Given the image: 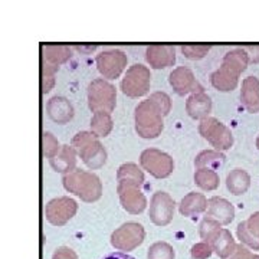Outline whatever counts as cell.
<instances>
[{
  "label": "cell",
  "mask_w": 259,
  "mask_h": 259,
  "mask_svg": "<svg viewBox=\"0 0 259 259\" xmlns=\"http://www.w3.org/2000/svg\"><path fill=\"white\" fill-rule=\"evenodd\" d=\"M210 246H212L213 252H214L219 258L228 259L232 253L235 252L238 245H236V242L233 239L231 232L222 228L221 232L216 235V238L212 241Z\"/></svg>",
  "instance_id": "cb8c5ba5"
},
{
  "label": "cell",
  "mask_w": 259,
  "mask_h": 259,
  "mask_svg": "<svg viewBox=\"0 0 259 259\" xmlns=\"http://www.w3.org/2000/svg\"><path fill=\"white\" fill-rule=\"evenodd\" d=\"M175 209H176V203L173 197L166 192L158 190L153 194L150 200V210H148L150 221L156 226H167L175 218Z\"/></svg>",
  "instance_id": "7c38bea8"
},
{
  "label": "cell",
  "mask_w": 259,
  "mask_h": 259,
  "mask_svg": "<svg viewBox=\"0 0 259 259\" xmlns=\"http://www.w3.org/2000/svg\"><path fill=\"white\" fill-rule=\"evenodd\" d=\"M146 61L154 69H164L176 62V48L173 45H150L146 49Z\"/></svg>",
  "instance_id": "9a60e30c"
},
{
  "label": "cell",
  "mask_w": 259,
  "mask_h": 259,
  "mask_svg": "<svg viewBox=\"0 0 259 259\" xmlns=\"http://www.w3.org/2000/svg\"><path fill=\"white\" fill-rule=\"evenodd\" d=\"M256 148L259 150V136H258V139H256Z\"/></svg>",
  "instance_id": "60d3db41"
},
{
  "label": "cell",
  "mask_w": 259,
  "mask_h": 259,
  "mask_svg": "<svg viewBox=\"0 0 259 259\" xmlns=\"http://www.w3.org/2000/svg\"><path fill=\"white\" fill-rule=\"evenodd\" d=\"M199 134L207 140V143L212 146L216 151H225L233 146V136L232 131L222 121L213 117H207L199 124Z\"/></svg>",
  "instance_id": "52a82bcc"
},
{
  "label": "cell",
  "mask_w": 259,
  "mask_h": 259,
  "mask_svg": "<svg viewBox=\"0 0 259 259\" xmlns=\"http://www.w3.org/2000/svg\"><path fill=\"white\" fill-rule=\"evenodd\" d=\"M62 183L66 192L78 196L82 202L93 203L101 199L102 183L100 177L94 173L75 168L74 171L64 175Z\"/></svg>",
  "instance_id": "7a4b0ae2"
},
{
  "label": "cell",
  "mask_w": 259,
  "mask_h": 259,
  "mask_svg": "<svg viewBox=\"0 0 259 259\" xmlns=\"http://www.w3.org/2000/svg\"><path fill=\"white\" fill-rule=\"evenodd\" d=\"M61 148H62V146H59V141L56 140V137L52 133L45 131L42 134V153H44L45 157L49 158V160L54 158L59 154Z\"/></svg>",
  "instance_id": "1f68e13d"
},
{
  "label": "cell",
  "mask_w": 259,
  "mask_h": 259,
  "mask_svg": "<svg viewBox=\"0 0 259 259\" xmlns=\"http://www.w3.org/2000/svg\"><path fill=\"white\" fill-rule=\"evenodd\" d=\"M241 102L243 108L250 114L259 112V79L256 76H248L243 79Z\"/></svg>",
  "instance_id": "44dd1931"
},
{
  "label": "cell",
  "mask_w": 259,
  "mask_h": 259,
  "mask_svg": "<svg viewBox=\"0 0 259 259\" xmlns=\"http://www.w3.org/2000/svg\"><path fill=\"white\" fill-rule=\"evenodd\" d=\"M238 239L250 249L259 250V212L252 213L248 221H243L236 228Z\"/></svg>",
  "instance_id": "2e32d148"
},
{
  "label": "cell",
  "mask_w": 259,
  "mask_h": 259,
  "mask_svg": "<svg viewBox=\"0 0 259 259\" xmlns=\"http://www.w3.org/2000/svg\"><path fill=\"white\" fill-rule=\"evenodd\" d=\"M150 100L154 102L158 107V110L163 112V115L166 117L168 115V112L171 110V100L166 93H153L150 95Z\"/></svg>",
  "instance_id": "e575fe53"
},
{
  "label": "cell",
  "mask_w": 259,
  "mask_h": 259,
  "mask_svg": "<svg viewBox=\"0 0 259 259\" xmlns=\"http://www.w3.org/2000/svg\"><path fill=\"white\" fill-rule=\"evenodd\" d=\"M52 259H79L76 252L68 246H59L58 249L54 252L52 255Z\"/></svg>",
  "instance_id": "74e56055"
},
{
  "label": "cell",
  "mask_w": 259,
  "mask_h": 259,
  "mask_svg": "<svg viewBox=\"0 0 259 259\" xmlns=\"http://www.w3.org/2000/svg\"><path fill=\"white\" fill-rule=\"evenodd\" d=\"M176 253L170 243L156 242L153 243L147 252V259H175Z\"/></svg>",
  "instance_id": "4dcf8cb0"
},
{
  "label": "cell",
  "mask_w": 259,
  "mask_h": 259,
  "mask_svg": "<svg viewBox=\"0 0 259 259\" xmlns=\"http://www.w3.org/2000/svg\"><path fill=\"white\" fill-rule=\"evenodd\" d=\"M76 156H78V153L75 151V148L72 146L65 144L61 148L59 154L49 160V164L58 173L68 175L76 168Z\"/></svg>",
  "instance_id": "7402d4cb"
},
{
  "label": "cell",
  "mask_w": 259,
  "mask_h": 259,
  "mask_svg": "<svg viewBox=\"0 0 259 259\" xmlns=\"http://www.w3.org/2000/svg\"><path fill=\"white\" fill-rule=\"evenodd\" d=\"M40 87L42 94H48L55 85V74L58 72L54 68H49L47 65H40Z\"/></svg>",
  "instance_id": "836d02e7"
},
{
  "label": "cell",
  "mask_w": 259,
  "mask_h": 259,
  "mask_svg": "<svg viewBox=\"0 0 259 259\" xmlns=\"http://www.w3.org/2000/svg\"><path fill=\"white\" fill-rule=\"evenodd\" d=\"M245 51L249 55V61L253 64L259 62V47H245Z\"/></svg>",
  "instance_id": "f35d334b"
},
{
  "label": "cell",
  "mask_w": 259,
  "mask_h": 259,
  "mask_svg": "<svg viewBox=\"0 0 259 259\" xmlns=\"http://www.w3.org/2000/svg\"><path fill=\"white\" fill-rule=\"evenodd\" d=\"M180 49L187 59L199 61L207 55V52L210 51V45H183Z\"/></svg>",
  "instance_id": "d6a6232c"
},
{
  "label": "cell",
  "mask_w": 259,
  "mask_h": 259,
  "mask_svg": "<svg viewBox=\"0 0 259 259\" xmlns=\"http://www.w3.org/2000/svg\"><path fill=\"white\" fill-rule=\"evenodd\" d=\"M88 107L95 112H108L111 114L115 110L117 104V90L108 81L97 78L88 85Z\"/></svg>",
  "instance_id": "5b68a950"
},
{
  "label": "cell",
  "mask_w": 259,
  "mask_h": 259,
  "mask_svg": "<svg viewBox=\"0 0 259 259\" xmlns=\"http://www.w3.org/2000/svg\"><path fill=\"white\" fill-rule=\"evenodd\" d=\"M225 154L216 150H203L194 158L196 168H210V170H219L225 163Z\"/></svg>",
  "instance_id": "4316f807"
},
{
  "label": "cell",
  "mask_w": 259,
  "mask_h": 259,
  "mask_svg": "<svg viewBox=\"0 0 259 259\" xmlns=\"http://www.w3.org/2000/svg\"><path fill=\"white\" fill-rule=\"evenodd\" d=\"M163 118H164L163 112L158 110L157 105L150 98L141 101L134 111V122H136L137 134L143 139H157L164 128Z\"/></svg>",
  "instance_id": "3957f363"
},
{
  "label": "cell",
  "mask_w": 259,
  "mask_h": 259,
  "mask_svg": "<svg viewBox=\"0 0 259 259\" xmlns=\"http://www.w3.org/2000/svg\"><path fill=\"white\" fill-rule=\"evenodd\" d=\"M117 182H118V185L141 187V185L144 183V173L141 171V168L136 163H124L118 167Z\"/></svg>",
  "instance_id": "d4e9b609"
},
{
  "label": "cell",
  "mask_w": 259,
  "mask_h": 259,
  "mask_svg": "<svg viewBox=\"0 0 259 259\" xmlns=\"http://www.w3.org/2000/svg\"><path fill=\"white\" fill-rule=\"evenodd\" d=\"M151 85V74L147 66L134 64L127 69L124 78L121 79V91L130 98H140L147 95Z\"/></svg>",
  "instance_id": "8992f818"
},
{
  "label": "cell",
  "mask_w": 259,
  "mask_h": 259,
  "mask_svg": "<svg viewBox=\"0 0 259 259\" xmlns=\"http://www.w3.org/2000/svg\"><path fill=\"white\" fill-rule=\"evenodd\" d=\"M168 82L171 85L173 91L180 97H185L187 94L192 95V94L204 93L203 87L197 82L193 71L187 66H179L173 69L168 75Z\"/></svg>",
  "instance_id": "4fadbf2b"
},
{
  "label": "cell",
  "mask_w": 259,
  "mask_h": 259,
  "mask_svg": "<svg viewBox=\"0 0 259 259\" xmlns=\"http://www.w3.org/2000/svg\"><path fill=\"white\" fill-rule=\"evenodd\" d=\"M102 259H136V258L130 256L128 253H124V252H112V253L105 255Z\"/></svg>",
  "instance_id": "ab89813d"
},
{
  "label": "cell",
  "mask_w": 259,
  "mask_h": 259,
  "mask_svg": "<svg viewBox=\"0 0 259 259\" xmlns=\"http://www.w3.org/2000/svg\"><path fill=\"white\" fill-rule=\"evenodd\" d=\"M212 246L206 242H199V243L193 245L190 249V255L193 259H207L212 256Z\"/></svg>",
  "instance_id": "d590c367"
},
{
  "label": "cell",
  "mask_w": 259,
  "mask_h": 259,
  "mask_svg": "<svg viewBox=\"0 0 259 259\" xmlns=\"http://www.w3.org/2000/svg\"><path fill=\"white\" fill-rule=\"evenodd\" d=\"M186 111L193 120L203 121L212 111V100L206 93L192 94L186 101Z\"/></svg>",
  "instance_id": "ffe728a7"
},
{
  "label": "cell",
  "mask_w": 259,
  "mask_h": 259,
  "mask_svg": "<svg viewBox=\"0 0 259 259\" xmlns=\"http://www.w3.org/2000/svg\"><path fill=\"white\" fill-rule=\"evenodd\" d=\"M144 239H146V231L143 225L137 222L124 223L111 233V245L115 249L124 253L139 248Z\"/></svg>",
  "instance_id": "9c48e42d"
},
{
  "label": "cell",
  "mask_w": 259,
  "mask_h": 259,
  "mask_svg": "<svg viewBox=\"0 0 259 259\" xmlns=\"http://www.w3.org/2000/svg\"><path fill=\"white\" fill-rule=\"evenodd\" d=\"M228 259H259V255L252 253L248 246H245V245L241 243V245L236 246L235 252Z\"/></svg>",
  "instance_id": "8d00e7d4"
},
{
  "label": "cell",
  "mask_w": 259,
  "mask_h": 259,
  "mask_svg": "<svg viewBox=\"0 0 259 259\" xmlns=\"http://www.w3.org/2000/svg\"><path fill=\"white\" fill-rule=\"evenodd\" d=\"M71 146L91 170L101 168L107 161V151L98 137L91 131H81L72 139Z\"/></svg>",
  "instance_id": "277c9868"
},
{
  "label": "cell",
  "mask_w": 259,
  "mask_h": 259,
  "mask_svg": "<svg viewBox=\"0 0 259 259\" xmlns=\"http://www.w3.org/2000/svg\"><path fill=\"white\" fill-rule=\"evenodd\" d=\"M117 193L120 196L122 209L130 214H140L147 207V199L137 186L117 185Z\"/></svg>",
  "instance_id": "5bb4252c"
},
{
  "label": "cell",
  "mask_w": 259,
  "mask_h": 259,
  "mask_svg": "<svg viewBox=\"0 0 259 259\" xmlns=\"http://www.w3.org/2000/svg\"><path fill=\"white\" fill-rule=\"evenodd\" d=\"M228 190L235 196L246 193L250 186V176L242 168H233L226 177Z\"/></svg>",
  "instance_id": "484cf974"
},
{
  "label": "cell",
  "mask_w": 259,
  "mask_h": 259,
  "mask_svg": "<svg viewBox=\"0 0 259 259\" xmlns=\"http://www.w3.org/2000/svg\"><path fill=\"white\" fill-rule=\"evenodd\" d=\"M78 212V203L68 196H61L49 200L45 206L47 221L54 226H65Z\"/></svg>",
  "instance_id": "30bf717a"
},
{
  "label": "cell",
  "mask_w": 259,
  "mask_h": 259,
  "mask_svg": "<svg viewBox=\"0 0 259 259\" xmlns=\"http://www.w3.org/2000/svg\"><path fill=\"white\" fill-rule=\"evenodd\" d=\"M206 210H207V199L203 193H197V192H190L189 194H186L179 204V212L187 218L202 214Z\"/></svg>",
  "instance_id": "603a6c76"
},
{
  "label": "cell",
  "mask_w": 259,
  "mask_h": 259,
  "mask_svg": "<svg viewBox=\"0 0 259 259\" xmlns=\"http://www.w3.org/2000/svg\"><path fill=\"white\" fill-rule=\"evenodd\" d=\"M48 117L56 124H66L74 118L75 110L65 97H52L47 104Z\"/></svg>",
  "instance_id": "e0dca14e"
},
{
  "label": "cell",
  "mask_w": 259,
  "mask_h": 259,
  "mask_svg": "<svg viewBox=\"0 0 259 259\" xmlns=\"http://www.w3.org/2000/svg\"><path fill=\"white\" fill-rule=\"evenodd\" d=\"M194 183L199 186L202 190L206 192H212L219 187V175L218 171L210 170V168H197L194 173Z\"/></svg>",
  "instance_id": "83f0119b"
},
{
  "label": "cell",
  "mask_w": 259,
  "mask_h": 259,
  "mask_svg": "<svg viewBox=\"0 0 259 259\" xmlns=\"http://www.w3.org/2000/svg\"><path fill=\"white\" fill-rule=\"evenodd\" d=\"M249 55L245 48H235L223 56L222 65L210 75V83L214 90L221 93L233 91L238 83L239 76L249 65Z\"/></svg>",
  "instance_id": "6da1fadb"
},
{
  "label": "cell",
  "mask_w": 259,
  "mask_h": 259,
  "mask_svg": "<svg viewBox=\"0 0 259 259\" xmlns=\"http://www.w3.org/2000/svg\"><path fill=\"white\" fill-rule=\"evenodd\" d=\"M40 52H42L40 65H47L56 71L59 69L61 65L69 61V58L72 55L71 48L68 45H42Z\"/></svg>",
  "instance_id": "d6986e66"
},
{
  "label": "cell",
  "mask_w": 259,
  "mask_h": 259,
  "mask_svg": "<svg viewBox=\"0 0 259 259\" xmlns=\"http://www.w3.org/2000/svg\"><path fill=\"white\" fill-rule=\"evenodd\" d=\"M140 164L156 179H166L175 170V161L170 154L158 148H146L140 154Z\"/></svg>",
  "instance_id": "ba28073f"
},
{
  "label": "cell",
  "mask_w": 259,
  "mask_h": 259,
  "mask_svg": "<svg viewBox=\"0 0 259 259\" xmlns=\"http://www.w3.org/2000/svg\"><path fill=\"white\" fill-rule=\"evenodd\" d=\"M221 229H222L221 223L212 219V218H209V216H206V218L202 219V222L199 225V235L203 239V242L210 245L213 239L216 238V235L221 232Z\"/></svg>",
  "instance_id": "f546056e"
},
{
  "label": "cell",
  "mask_w": 259,
  "mask_h": 259,
  "mask_svg": "<svg viewBox=\"0 0 259 259\" xmlns=\"http://www.w3.org/2000/svg\"><path fill=\"white\" fill-rule=\"evenodd\" d=\"M207 216L221 223L222 226H226L235 219V207L233 204L223 199V197H210L207 200Z\"/></svg>",
  "instance_id": "ac0fdd59"
},
{
  "label": "cell",
  "mask_w": 259,
  "mask_h": 259,
  "mask_svg": "<svg viewBox=\"0 0 259 259\" xmlns=\"http://www.w3.org/2000/svg\"><path fill=\"white\" fill-rule=\"evenodd\" d=\"M112 127L114 122H112L111 114L108 112H95L91 118V133H94L98 139L110 136Z\"/></svg>",
  "instance_id": "f1b7e54d"
},
{
  "label": "cell",
  "mask_w": 259,
  "mask_h": 259,
  "mask_svg": "<svg viewBox=\"0 0 259 259\" xmlns=\"http://www.w3.org/2000/svg\"><path fill=\"white\" fill-rule=\"evenodd\" d=\"M127 55L121 49H108L102 51L95 58V64L98 68V72L105 78V79H115L120 78L122 71L127 66Z\"/></svg>",
  "instance_id": "8fae6325"
}]
</instances>
